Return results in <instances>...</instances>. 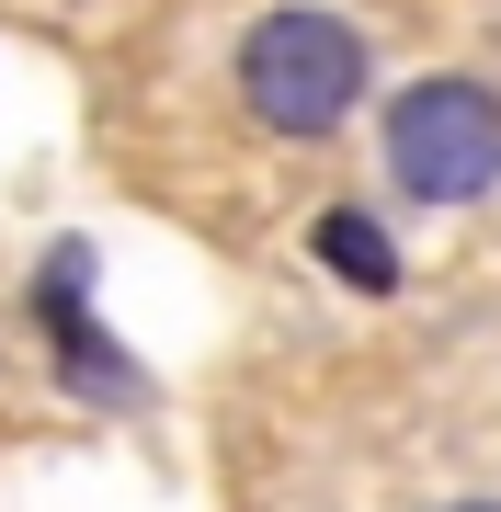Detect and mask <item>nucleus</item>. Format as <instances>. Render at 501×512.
Here are the masks:
<instances>
[{"label":"nucleus","instance_id":"nucleus-5","mask_svg":"<svg viewBox=\"0 0 501 512\" xmlns=\"http://www.w3.org/2000/svg\"><path fill=\"white\" fill-rule=\"evenodd\" d=\"M456 512H501V501H456Z\"/></svg>","mask_w":501,"mask_h":512},{"label":"nucleus","instance_id":"nucleus-4","mask_svg":"<svg viewBox=\"0 0 501 512\" xmlns=\"http://www.w3.org/2000/svg\"><path fill=\"white\" fill-rule=\"evenodd\" d=\"M308 251H319V274L353 285V296H399V239L365 217V205H331V217L308 228Z\"/></svg>","mask_w":501,"mask_h":512},{"label":"nucleus","instance_id":"nucleus-3","mask_svg":"<svg viewBox=\"0 0 501 512\" xmlns=\"http://www.w3.org/2000/svg\"><path fill=\"white\" fill-rule=\"evenodd\" d=\"M92 274H103V262H92V239H57V251H46V274H35L46 353H57V376H69L80 399H137L149 376H137V365H126V342L92 319Z\"/></svg>","mask_w":501,"mask_h":512},{"label":"nucleus","instance_id":"nucleus-1","mask_svg":"<svg viewBox=\"0 0 501 512\" xmlns=\"http://www.w3.org/2000/svg\"><path fill=\"white\" fill-rule=\"evenodd\" d=\"M365 35H353L342 12H308V0H285V12H262L240 35V103L262 114L274 137H331L353 103H365Z\"/></svg>","mask_w":501,"mask_h":512},{"label":"nucleus","instance_id":"nucleus-2","mask_svg":"<svg viewBox=\"0 0 501 512\" xmlns=\"http://www.w3.org/2000/svg\"><path fill=\"white\" fill-rule=\"evenodd\" d=\"M376 148H388V183L410 205H479V194H501V92L467 69H433L388 103Z\"/></svg>","mask_w":501,"mask_h":512}]
</instances>
